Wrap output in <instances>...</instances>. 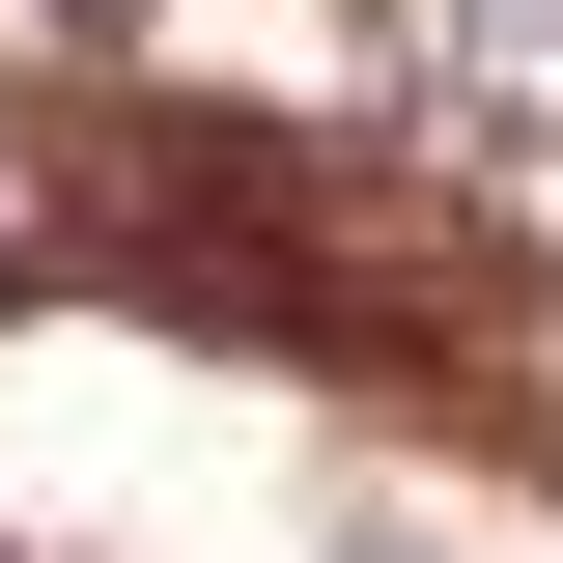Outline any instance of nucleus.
<instances>
[{"label": "nucleus", "mask_w": 563, "mask_h": 563, "mask_svg": "<svg viewBox=\"0 0 563 563\" xmlns=\"http://www.w3.org/2000/svg\"><path fill=\"white\" fill-rule=\"evenodd\" d=\"M339 563H395V536H339Z\"/></svg>", "instance_id": "f257e3e1"}, {"label": "nucleus", "mask_w": 563, "mask_h": 563, "mask_svg": "<svg viewBox=\"0 0 563 563\" xmlns=\"http://www.w3.org/2000/svg\"><path fill=\"white\" fill-rule=\"evenodd\" d=\"M0 282H29V254H0Z\"/></svg>", "instance_id": "f03ea898"}]
</instances>
